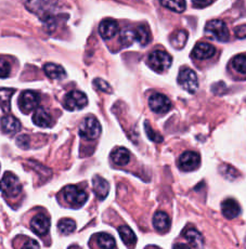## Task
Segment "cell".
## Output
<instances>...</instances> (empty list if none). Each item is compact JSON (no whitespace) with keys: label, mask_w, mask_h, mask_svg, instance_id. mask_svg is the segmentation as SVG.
I'll return each instance as SVG.
<instances>
[{"label":"cell","mask_w":246,"mask_h":249,"mask_svg":"<svg viewBox=\"0 0 246 249\" xmlns=\"http://www.w3.org/2000/svg\"><path fill=\"white\" fill-rule=\"evenodd\" d=\"M27 8L37 13L46 24H55V6L54 0H28Z\"/></svg>","instance_id":"6da1fadb"},{"label":"cell","mask_w":246,"mask_h":249,"mask_svg":"<svg viewBox=\"0 0 246 249\" xmlns=\"http://www.w3.org/2000/svg\"><path fill=\"white\" fill-rule=\"evenodd\" d=\"M171 56L165 51L155 50L150 53L148 57V65L156 71V73H164L171 66Z\"/></svg>","instance_id":"7a4b0ae2"},{"label":"cell","mask_w":246,"mask_h":249,"mask_svg":"<svg viewBox=\"0 0 246 249\" xmlns=\"http://www.w3.org/2000/svg\"><path fill=\"white\" fill-rule=\"evenodd\" d=\"M102 131L101 124L98 119L94 116H89L84 119L79 127V136L86 140H95Z\"/></svg>","instance_id":"3957f363"},{"label":"cell","mask_w":246,"mask_h":249,"mask_svg":"<svg viewBox=\"0 0 246 249\" xmlns=\"http://www.w3.org/2000/svg\"><path fill=\"white\" fill-rule=\"evenodd\" d=\"M206 35L213 38L215 40H218L221 42H226L229 40V30L225 22L221 20H213L209 21L205 26Z\"/></svg>","instance_id":"277c9868"},{"label":"cell","mask_w":246,"mask_h":249,"mask_svg":"<svg viewBox=\"0 0 246 249\" xmlns=\"http://www.w3.org/2000/svg\"><path fill=\"white\" fill-rule=\"evenodd\" d=\"M40 102V95L33 90H25L19 97V107L24 114H28L36 109Z\"/></svg>","instance_id":"5b68a950"},{"label":"cell","mask_w":246,"mask_h":249,"mask_svg":"<svg viewBox=\"0 0 246 249\" xmlns=\"http://www.w3.org/2000/svg\"><path fill=\"white\" fill-rule=\"evenodd\" d=\"M0 189L9 197H14L21 193L22 185L16 175L12 172H6L0 182Z\"/></svg>","instance_id":"8992f818"},{"label":"cell","mask_w":246,"mask_h":249,"mask_svg":"<svg viewBox=\"0 0 246 249\" xmlns=\"http://www.w3.org/2000/svg\"><path fill=\"white\" fill-rule=\"evenodd\" d=\"M178 84L189 93H195L199 89V79L195 71L191 69H182L180 71L178 76Z\"/></svg>","instance_id":"52a82bcc"},{"label":"cell","mask_w":246,"mask_h":249,"mask_svg":"<svg viewBox=\"0 0 246 249\" xmlns=\"http://www.w3.org/2000/svg\"><path fill=\"white\" fill-rule=\"evenodd\" d=\"M63 104L64 107L69 111H79L88 104V99L81 91L73 90L65 95Z\"/></svg>","instance_id":"ba28073f"},{"label":"cell","mask_w":246,"mask_h":249,"mask_svg":"<svg viewBox=\"0 0 246 249\" xmlns=\"http://www.w3.org/2000/svg\"><path fill=\"white\" fill-rule=\"evenodd\" d=\"M63 195L66 202H69L72 206H75V207H80L87 200L86 192L77 188L76 185H67L63 190Z\"/></svg>","instance_id":"9c48e42d"},{"label":"cell","mask_w":246,"mask_h":249,"mask_svg":"<svg viewBox=\"0 0 246 249\" xmlns=\"http://www.w3.org/2000/svg\"><path fill=\"white\" fill-rule=\"evenodd\" d=\"M149 107L154 113L166 114L171 108V102L166 95L162 93H154L149 99Z\"/></svg>","instance_id":"30bf717a"},{"label":"cell","mask_w":246,"mask_h":249,"mask_svg":"<svg viewBox=\"0 0 246 249\" xmlns=\"http://www.w3.org/2000/svg\"><path fill=\"white\" fill-rule=\"evenodd\" d=\"M201 162L200 155L195 152L187 151L179 159V168L182 171H193L199 168Z\"/></svg>","instance_id":"8fae6325"},{"label":"cell","mask_w":246,"mask_h":249,"mask_svg":"<svg viewBox=\"0 0 246 249\" xmlns=\"http://www.w3.org/2000/svg\"><path fill=\"white\" fill-rule=\"evenodd\" d=\"M31 228L33 230V232L36 233L37 235H40V236L45 235V234L49 232V229H50L49 217H47L46 214H42V213L35 215L31 221Z\"/></svg>","instance_id":"7c38bea8"},{"label":"cell","mask_w":246,"mask_h":249,"mask_svg":"<svg viewBox=\"0 0 246 249\" xmlns=\"http://www.w3.org/2000/svg\"><path fill=\"white\" fill-rule=\"evenodd\" d=\"M119 26L117 22L113 18H105L101 22L99 26V33L103 39H112V38L117 34Z\"/></svg>","instance_id":"4fadbf2b"},{"label":"cell","mask_w":246,"mask_h":249,"mask_svg":"<svg viewBox=\"0 0 246 249\" xmlns=\"http://www.w3.org/2000/svg\"><path fill=\"white\" fill-rule=\"evenodd\" d=\"M216 53V49L214 46L210 44H206V42H200V44L195 45L192 50V57H194L196 60H207L210 59L211 56H214Z\"/></svg>","instance_id":"5bb4252c"},{"label":"cell","mask_w":246,"mask_h":249,"mask_svg":"<svg viewBox=\"0 0 246 249\" xmlns=\"http://www.w3.org/2000/svg\"><path fill=\"white\" fill-rule=\"evenodd\" d=\"M223 214L227 219H233L241 213V206L233 198H227L221 203Z\"/></svg>","instance_id":"9a60e30c"},{"label":"cell","mask_w":246,"mask_h":249,"mask_svg":"<svg viewBox=\"0 0 246 249\" xmlns=\"http://www.w3.org/2000/svg\"><path fill=\"white\" fill-rule=\"evenodd\" d=\"M1 129L7 135H14L21 129V123L11 115H7L1 118Z\"/></svg>","instance_id":"2e32d148"},{"label":"cell","mask_w":246,"mask_h":249,"mask_svg":"<svg viewBox=\"0 0 246 249\" xmlns=\"http://www.w3.org/2000/svg\"><path fill=\"white\" fill-rule=\"evenodd\" d=\"M94 191L96 195V197L99 199L103 200L104 198H107V196L109 195V191H110V184L109 182L101 178L100 176H95L94 177Z\"/></svg>","instance_id":"e0dca14e"},{"label":"cell","mask_w":246,"mask_h":249,"mask_svg":"<svg viewBox=\"0 0 246 249\" xmlns=\"http://www.w3.org/2000/svg\"><path fill=\"white\" fill-rule=\"evenodd\" d=\"M153 226L156 231L161 233H166L170 229V219L167 213L158 212L153 217Z\"/></svg>","instance_id":"ac0fdd59"},{"label":"cell","mask_w":246,"mask_h":249,"mask_svg":"<svg viewBox=\"0 0 246 249\" xmlns=\"http://www.w3.org/2000/svg\"><path fill=\"white\" fill-rule=\"evenodd\" d=\"M183 236L190 243V245L197 249H202L204 246V238L202 236V234L196 231L195 229H187L183 232Z\"/></svg>","instance_id":"d6986e66"},{"label":"cell","mask_w":246,"mask_h":249,"mask_svg":"<svg viewBox=\"0 0 246 249\" xmlns=\"http://www.w3.org/2000/svg\"><path fill=\"white\" fill-rule=\"evenodd\" d=\"M33 122L38 127L41 128H48L52 124V117L51 115L45 109L39 107L37 108L33 116Z\"/></svg>","instance_id":"ffe728a7"},{"label":"cell","mask_w":246,"mask_h":249,"mask_svg":"<svg viewBox=\"0 0 246 249\" xmlns=\"http://www.w3.org/2000/svg\"><path fill=\"white\" fill-rule=\"evenodd\" d=\"M118 232L120 238H122L123 243L126 245L128 248H133L137 244V236L136 234L133 233L132 229L127 226H120L118 228Z\"/></svg>","instance_id":"44dd1931"},{"label":"cell","mask_w":246,"mask_h":249,"mask_svg":"<svg viewBox=\"0 0 246 249\" xmlns=\"http://www.w3.org/2000/svg\"><path fill=\"white\" fill-rule=\"evenodd\" d=\"M43 71L51 79H63L66 77V71L62 66L55 63H47L43 66Z\"/></svg>","instance_id":"7402d4cb"},{"label":"cell","mask_w":246,"mask_h":249,"mask_svg":"<svg viewBox=\"0 0 246 249\" xmlns=\"http://www.w3.org/2000/svg\"><path fill=\"white\" fill-rule=\"evenodd\" d=\"M112 160L114 164L118 166H125L127 165L130 160V153L125 147H117L112 152Z\"/></svg>","instance_id":"603a6c76"},{"label":"cell","mask_w":246,"mask_h":249,"mask_svg":"<svg viewBox=\"0 0 246 249\" xmlns=\"http://www.w3.org/2000/svg\"><path fill=\"white\" fill-rule=\"evenodd\" d=\"M14 91L10 88H0V107L4 113L10 111V101Z\"/></svg>","instance_id":"cb8c5ba5"},{"label":"cell","mask_w":246,"mask_h":249,"mask_svg":"<svg viewBox=\"0 0 246 249\" xmlns=\"http://www.w3.org/2000/svg\"><path fill=\"white\" fill-rule=\"evenodd\" d=\"M162 6L167 8L168 10L181 13L186 10V0H160Z\"/></svg>","instance_id":"d4e9b609"},{"label":"cell","mask_w":246,"mask_h":249,"mask_svg":"<svg viewBox=\"0 0 246 249\" xmlns=\"http://www.w3.org/2000/svg\"><path fill=\"white\" fill-rule=\"evenodd\" d=\"M134 34H136V40L139 42L140 46L144 47L150 44L151 34L146 25L138 26L137 30L134 31Z\"/></svg>","instance_id":"484cf974"},{"label":"cell","mask_w":246,"mask_h":249,"mask_svg":"<svg viewBox=\"0 0 246 249\" xmlns=\"http://www.w3.org/2000/svg\"><path fill=\"white\" fill-rule=\"evenodd\" d=\"M96 242L101 249H114L116 246L114 237L107 233H99L96 236Z\"/></svg>","instance_id":"4316f807"},{"label":"cell","mask_w":246,"mask_h":249,"mask_svg":"<svg viewBox=\"0 0 246 249\" xmlns=\"http://www.w3.org/2000/svg\"><path fill=\"white\" fill-rule=\"evenodd\" d=\"M187 39H188V34L186 31H177L175 34L171 36L170 44L173 48H176L177 50H180L185 47Z\"/></svg>","instance_id":"83f0119b"},{"label":"cell","mask_w":246,"mask_h":249,"mask_svg":"<svg viewBox=\"0 0 246 249\" xmlns=\"http://www.w3.org/2000/svg\"><path fill=\"white\" fill-rule=\"evenodd\" d=\"M120 44L123 47H130L136 40V34L132 28H124L119 35Z\"/></svg>","instance_id":"f1b7e54d"},{"label":"cell","mask_w":246,"mask_h":249,"mask_svg":"<svg viewBox=\"0 0 246 249\" xmlns=\"http://www.w3.org/2000/svg\"><path fill=\"white\" fill-rule=\"evenodd\" d=\"M57 229H59V231L62 234L67 235V234H71L75 231L76 223L72 219H62L60 220L59 224H57Z\"/></svg>","instance_id":"f546056e"},{"label":"cell","mask_w":246,"mask_h":249,"mask_svg":"<svg viewBox=\"0 0 246 249\" xmlns=\"http://www.w3.org/2000/svg\"><path fill=\"white\" fill-rule=\"evenodd\" d=\"M232 66H233V69L236 71H239V73L245 75V73H246V59H245V54L236 55L234 59L232 60Z\"/></svg>","instance_id":"4dcf8cb0"},{"label":"cell","mask_w":246,"mask_h":249,"mask_svg":"<svg viewBox=\"0 0 246 249\" xmlns=\"http://www.w3.org/2000/svg\"><path fill=\"white\" fill-rule=\"evenodd\" d=\"M144 128H146V133L148 138L150 139L151 141L153 142H157L160 143L163 141V137L160 135V133H157L156 131H154L152 127L150 126V124H149V122H146L144 123Z\"/></svg>","instance_id":"1f68e13d"},{"label":"cell","mask_w":246,"mask_h":249,"mask_svg":"<svg viewBox=\"0 0 246 249\" xmlns=\"http://www.w3.org/2000/svg\"><path fill=\"white\" fill-rule=\"evenodd\" d=\"M11 73V65L4 57H0V78H7Z\"/></svg>","instance_id":"d6a6232c"},{"label":"cell","mask_w":246,"mask_h":249,"mask_svg":"<svg viewBox=\"0 0 246 249\" xmlns=\"http://www.w3.org/2000/svg\"><path fill=\"white\" fill-rule=\"evenodd\" d=\"M94 85H95V87L96 89L100 90V91H102V92L112 93V91H113L112 87H111V86L107 83V81L103 80V79H101V78L95 79L94 80Z\"/></svg>","instance_id":"836d02e7"},{"label":"cell","mask_w":246,"mask_h":249,"mask_svg":"<svg viewBox=\"0 0 246 249\" xmlns=\"http://www.w3.org/2000/svg\"><path fill=\"white\" fill-rule=\"evenodd\" d=\"M223 175L230 180H234L236 177H239V172L236 171L234 168L230 166H225V171H223Z\"/></svg>","instance_id":"e575fe53"},{"label":"cell","mask_w":246,"mask_h":249,"mask_svg":"<svg viewBox=\"0 0 246 249\" xmlns=\"http://www.w3.org/2000/svg\"><path fill=\"white\" fill-rule=\"evenodd\" d=\"M17 144L21 148H28L30 147V137L26 135L19 136L17 139Z\"/></svg>","instance_id":"d590c367"},{"label":"cell","mask_w":246,"mask_h":249,"mask_svg":"<svg viewBox=\"0 0 246 249\" xmlns=\"http://www.w3.org/2000/svg\"><path fill=\"white\" fill-rule=\"evenodd\" d=\"M22 249H39V244L34 239H27V242L24 244Z\"/></svg>","instance_id":"8d00e7d4"},{"label":"cell","mask_w":246,"mask_h":249,"mask_svg":"<svg viewBox=\"0 0 246 249\" xmlns=\"http://www.w3.org/2000/svg\"><path fill=\"white\" fill-rule=\"evenodd\" d=\"M213 1L214 0H192L193 4H194V7L196 8H205L207 6H209Z\"/></svg>","instance_id":"74e56055"},{"label":"cell","mask_w":246,"mask_h":249,"mask_svg":"<svg viewBox=\"0 0 246 249\" xmlns=\"http://www.w3.org/2000/svg\"><path fill=\"white\" fill-rule=\"evenodd\" d=\"M172 249H191L187 244H182V243H177L172 246Z\"/></svg>","instance_id":"f35d334b"}]
</instances>
